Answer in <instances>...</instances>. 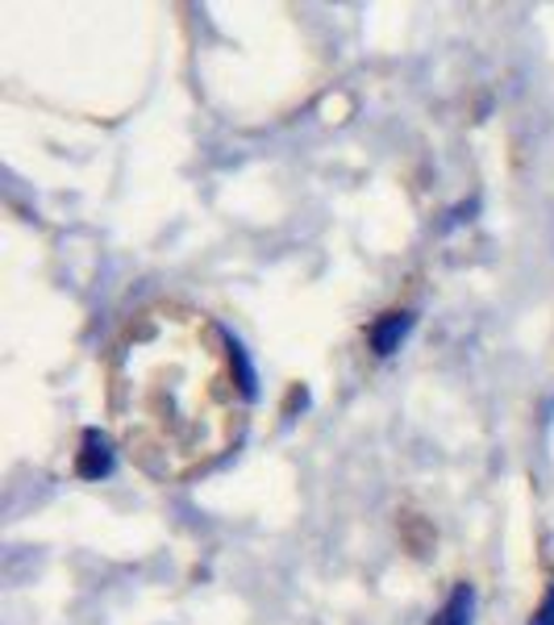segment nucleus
Wrapping results in <instances>:
<instances>
[{
	"label": "nucleus",
	"instance_id": "nucleus-1",
	"mask_svg": "<svg viewBox=\"0 0 554 625\" xmlns=\"http://www.w3.org/2000/svg\"><path fill=\"white\" fill-rule=\"evenodd\" d=\"M233 368H246L238 342L196 313H155L130 329L113 371V413L150 476L184 480L238 442L251 384H238Z\"/></svg>",
	"mask_w": 554,
	"mask_h": 625
},
{
	"label": "nucleus",
	"instance_id": "nucleus-2",
	"mask_svg": "<svg viewBox=\"0 0 554 625\" xmlns=\"http://www.w3.org/2000/svg\"><path fill=\"white\" fill-rule=\"evenodd\" d=\"M405 334H409V317L405 313H388L384 322L371 329V347H375V354H393Z\"/></svg>",
	"mask_w": 554,
	"mask_h": 625
},
{
	"label": "nucleus",
	"instance_id": "nucleus-3",
	"mask_svg": "<svg viewBox=\"0 0 554 625\" xmlns=\"http://www.w3.org/2000/svg\"><path fill=\"white\" fill-rule=\"evenodd\" d=\"M471 604H475V592L467 584L455 588V597H450L446 613H442V625H471Z\"/></svg>",
	"mask_w": 554,
	"mask_h": 625
},
{
	"label": "nucleus",
	"instance_id": "nucleus-4",
	"mask_svg": "<svg viewBox=\"0 0 554 625\" xmlns=\"http://www.w3.org/2000/svg\"><path fill=\"white\" fill-rule=\"evenodd\" d=\"M533 625H554V592L546 597V604H542V613H538V622Z\"/></svg>",
	"mask_w": 554,
	"mask_h": 625
}]
</instances>
